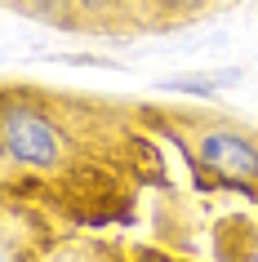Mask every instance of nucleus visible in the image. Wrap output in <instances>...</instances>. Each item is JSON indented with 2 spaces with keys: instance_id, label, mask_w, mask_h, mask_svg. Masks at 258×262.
Wrapping results in <instances>:
<instances>
[{
  "instance_id": "obj_1",
  "label": "nucleus",
  "mask_w": 258,
  "mask_h": 262,
  "mask_svg": "<svg viewBox=\"0 0 258 262\" xmlns=\"http://www.w3.org/2000/svg\"><path fill=\"white\" fill-rule=\"evenodd\" d=\"M63 129H58L41 107L31 102H9L5 107V165L9 169H31V173H45V169L63 165Z\"/></svg>"
},
{
  "instance_id": "obj_2",
  "label": "nucleus",
  "mask_w": 258,
  "mask_h": 262,
  "mask_svg": "<svg viewBox=\"0 0 258 262\" xmlns=\"http://www.w3.org/2000/svg\"><path fill=\"white\" fill-rule=\"evenodd\" d=\"M191 156L205 173L231 182V187H258V138L241 129H196L191 134Z\"/></svg>"
}]
</instances>
